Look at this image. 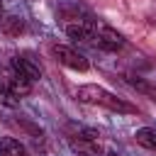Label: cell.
<instances>
[{"label":"cell","instance_id":"52a82bcc","mask_svg":"<svg viewBox=\"0 0 156 156\" xmlns=\"http://www.w3.org/2000/svg\"><path fill=\"white\" fill-rule=\"evenodd\" d=\"M134 139H136L139 146H144L149 151H156V127H141V129H136Z\"/></svg>","mask_w":156,"mask_h":156},{"label":"cell","instance_id":"277c9868","mask_svg":"<svg viewBox=\"0 0 156 156\" xmlns=\"http://www.w3.org/2000/svg\"><path fill=\"white\" fill-rule=\"evenodd\" d=\"M66 34L73 41H88L95 34V22H90V20H73L71 24H66Z\"/></svg>","mask_w":156,"mask_h":156},{"label":"cell","instance_id":"ba28073f","mask_svg":"<svg viewBox=\"0 0 156 156\" xmlns=\"http://www.w3.org/2000/svg\"><path fill=\"white\" fill-rule=\"evenodd\" d=\"M0 29H2L5 34H10V37H20V34L24 32V22H22V17L7 15V17L0 22Z\"/></svg>","mask_w":156,"mask_h":156},{"label":"cell","instance_id":"9c48e42d","mask_svg":"<svg viewBox=\"0 0 156 156\" xmlns=\"http://www.w3.org/2000/svg\"><path fill=\"white\" fill-rule=\"evenodd\" d=\"M0 156H24V146L17 139L5 136V139H0Z\"/></svg>","mask_w":156,"mask_h":156},{"label":"cell","instance_id":"8992f818","mask_svg":"<svg viewBox=\"0 0 156 156\" xmlns=\"http://www.w3.org/2000/svg\"><path fill=\"white\" fill-rule=\"evenodd\" d=\"M32 83L34 80H29L27 76H22V73H17L15 68L5 76V85L12 90V95H17V98H22V95H29V90H32Z\"/></svg>","mask_w":156,"mask_h":156},{"label":"cell","instance_id":"8fae6325","mask_svg":"<svg viewBox=\"0 0 156 156\" xmlns=\"http://www.w3.org/2000/svg\"><path fill=\"white\" fill-rule=\"evenodd\" d=\"M105 156H119V154H117V151H107Z\"/></svg>","mask_w":156,"mask_h":156},{"label":"cell","instance_id":"7c38bea8","mask_svg":"<svg viewBox=\"0 0 156 156\" xmlns=\"http://www.w3.org/2000/svg\"><path fill=\"white\" fill-rule=\"evenodd\" d=\"M0 7H2V0H0Z\"/></svg>","mask_w":156,"mask_h":156},{"label":"cell","instance_id":"6da1fadb","mask_svg":"<svg viewBox=\"0 0 156 156\" xmlns=\"http://www.w3.org/2000/svg\"><path fill=\"white\" fill-rule=\"evenodd\" d=\"M76 98H78L80 102H85V105H100V107H107V110H115V112H134V107H132L129 102L119 100V98L112 95L110 90H105V88H100V85H93V83L80 85V88L76 90Z\"/></svg>","mask_w":156,"mask_h":156},{"label":"cell","instance_id":"5b68a950","mask_svg":"<svg viewBox=\"0 0 156 156\" xmlns=\"http://www.w3.org/2000/svg\"><path fill=\"white\" fill-rule=\"evenodd\" d=\"M12 68L17 71V73H22V76H27L29 80H39L41 78V68H39V63L32 58V56H12Z\"/></svg>","mask_w":156,"mask_h":156},{"label":"cell","instance_id":"30bf717a","mask_svg":"<svg viewBox=\"0 0 156 156\" xmlns=\"http://www.w3.org/2000/svg\"><path fill=\"white\" fill-rule=\"evenodd\" d=\"M0 105L2 107H17V95H12V90L5 85V80H0Z\"/></svg>","mask_w":156,"mask_h":156},{"label":"cell","instance_id":"7a4b0ae2","mask_svg":"<svg viewBox=\"0 0 156 156\" xmlns=\"http://www.w3.org/2000/svg\"><path fill=\"white\" fill-rule=\"evenodd\" d=\"M51 51L58 58V63H63V66H68L73 71H88V58L80 51H76L73 46H68V44H54Z\"/></svg>","mask_w":156,"mask_h":156},{"label":"cell","instance_id":"3957f363","mask_svg":"<svg viewBox=\"0 0 156 156\" xmlns=\"http://www.w3.org/2000/svg\"><path fill=\"white\" fill-rule=\"evenodd\" d=\"M93 39H98V44H100L102 49H107V51H117V49L124 46V37H122L117 29H112L110 24H100V22H95V34H93Z\"/></svg>","mask_w":156,"mask_h":156}]
</instances>
